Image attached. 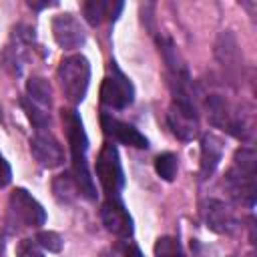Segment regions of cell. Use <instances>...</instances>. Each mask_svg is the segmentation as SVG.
<instances>
[{
	"instance_id": "obj_24",
	"label": "cell",
	"mask_w": 257,
	"mask_h": 257,
	"mask_svg": "<svg viewBox=\"0 0 257 257\" xmlns=\"http://www.w3.org/2000/svg\"><path fill=\"white\" fill-rule=\"evenodd\" d=\"M122 255H124V257H143L141 249H139L135 243H128V245H124V251H122Z\"/></svg>"
},
{
	"instance_id": "obj_26",
	"label": "cell",
	"mask_w": 257,
	"mask_h": 257,
	"mask_svg": "<svg viewBox=\"0 0 257 257\" xmlns=\"http://www.w3.org/2000/svg\"><path fill=\"white\" fill-rule=\"evenodd\" d=\"M0 251H2V245H0Z\"/></svg>"
},
{
	"instance_id": "obj_21",
	"label": "cell",
	"mask_w": 257,
	"mask_h": 257,
	"mask_svg": "<svg viewBox=\"0 0 257 257\" xmlns=\"http://www.w3.org/2000/svg\"><path fill=\"white\" fill-rule=\"evenodd\" d=\"M34 241H36L38 247L48 249V251H52V253H58V251L62 249V239H60V235L54 233V231H40Z\"/></svg>"
},
{
	"instance_id": "obj_2",
	"label": "cell",
	"mask_w": 257,
	"mask_h": 257,
	"mask_svg": "<svg viewBox=\"0 0 257 257\" xmlns=\"http://www.w3.org/2000/svg\"><path fill=\"white\" fill-rule=\"evenodd\" d=\"M255 179H257V155L251 147L237 149L233 157V165L227 171L225 187L229 195L239 201L241 205H247L249 209L255 205Z\"/></svg>"
},
{
	"instance_id": "obj_5",
	"label": "cell",
	"mask_w": 257,
	"mask_h": 257,
	"mask_svg": "<svg viewBox=\"0 0 257 257\" xmlns=\"http://www.w3.org/2000/svg\"><path fill=\"white\" fill-rule=\"evenodd\" d=\"M8 221L20 227H40L46 223V211L26 189H14L8 197Z\"/></svg>"
},
{
	"instance_id": "obj_25",
	"label": "cell",
	"mask_w": 257,
	"mask_h": 257,
	"mask_svg": "<svg viewBox=\"0 0 257 257\" xmlns=\"http://www.w3.org/2000/svg\"><path fill=\"white\" fill-rule=\"evenodd\" d=\"M54 4H56V2H34V0L28 2V6L34 8V10H42V8H48V6H54Z\"/></svg>"
},
{
	"instance_id": "obj_8",
	"label": "cell",
	"mask_w": 257,
	"mask_h": 257,
	"mask_svg": "<svg viewBox=\"0 0 257 257\" xmlns=\"http://www.w3.org/2000/svg\"><path fill=\"white\" fill-rule=\"evenodd\" d=\"M30 153L36 159V163L44 169H54L64 163V151L58 139L48 128L36 131L30 137Z\"/></svg>"
},
{
	"instance_id": "obj_12",
	"label": "cell",
	"mask_w": 257,
	"mask_h": 257,
	"mask_svg": "<svg viewBox=\"0 0 257 257\" xmlns=\"http://www.w3.org/2000/svg\"><path fill=\"white\" fill-rule=\"evenodd\" d=\"M100 124H102V131L106 135H110L114 141H118L126 147H137V149H147L149 147V139L139 128H135L133 124H128L124 120H118L116 116H112L108 112L100 114Z\"/></svg>"
},
{
	"instance_id": "obj_13",
	"label": "cell",
	"mask_w": 257,
	"mask_h": 257,
	"mask_svg": "<svg viewBox=\"0 0 257 257\" xmlns=\"http://www.w3.org/2000/svg\"><path fill=\"white\" fill-rule=\"evenodd\" d=\"M215 56L229 78L239 76V72L243 68V58H241V50L237 46V40L229 30L219 34L217 44H215Z\"/></svg>"
},
{
	"instance_id": "obj_4",
	"label": "cell",
	"mask_w": 257,
	"mask_h": 257,
	"mask_svg": "<svg viewBox=\"0 0 257 257\" xmlns=\"http://www.w3.org/2000/svg\"><path fill=\"white\" fill-rule=\"evenodd\" d=\"M62 94L70 104H80L86 96L88 82H90V64L84 54H70L64 56L56 70Z\"/></svg>"
},
{
	"instance_id": "obj_14",
	"label": "cell",
	"mask_w": 257,
	"mask_h": 257,
	"mask_svg": "<svg viewBox=\"0 0 257 257\" xmlns=\"http://www.w3.org/2000/svg\"><path fill=\"white\" fill-rule=\"evenodd\" d=\"M223 159V139L215 133H205L201 139V163L199 175L201 179H209Z\"/></svg>"
},
{
	"instance_id": "obj_7",
	"label": "cell",
	"mask_w": 257,
	"mask_h": 257,
	"mask_svg": "<svg viewBox=\"0 0 257 257\" xmlns=\"http://www.w3.org/2000/svg\"><path fill=\"white\" fill-rule=\"evenodd\" d=\"M110 64H112L110 66L112 72L100 84V102L104 106H108V108L122 110V108L133 104V100H135V86L128 80V76H124V72L114 62H110Z\"/></svg>"
},
{
	"instance_id": "obj_17",
	"label": "cell",
	"mask_w": 257,
	"mask_h": 257,
	"mask_svg": "<svg viewBox=\"0 0 257 257\" xmlns=\"http://www.w3.org/2000/svg\"><path fill=\"white\" fill-rule=\"evenodd\" d=\"M26 98L32 104H36L44 110H50V106H52V86H50V82L42 76H30L28 82H26Z\"/></svg>"
},
{
	"instance_id": "obj_1",
	"label": "cell",
	"mask_w": 257,
	"mask_h": 257,
	"mask_svg": "<svg viewBox=\"0 0 257 257\" xmlns=\"http://www.w3.org/2000/svg\"><path fill=\"white\" fill-rule=\"evenodd\" d=\"M62 122H64V133L68 139V147H70V159H72V177L76 181L78 193L82 197H86L88 201L96 199V187L94 181L90 177L88 171V137L84 133L82 120L76 112V108H62Z\"/></svg>"
},
{
	"instance_id": "obj_10",
	"label": "cell",
	"mask_w": 257,
	"mask_h": 257,
	"mask_svg": "<svg viewBox=\"0 0 257 257\" xmlns=\"http://www.w3.org/2000/svg\"><path fill=\"white\" fill-rule=\"evenodd\" d=\"M52 36L62 50H74L86 42V32L82 24L70 12L58 14L52 18Z\"/></svg>"
},
{
	"instance_id": "obj_22",
	"label": "cell",
	"mask_w": 257,
	"mask_h": 257,
	"mask_svg": "<svg viewBox=\"0 0 257 257\" xmlns=\"http://www.w3.org/2000/svg\"><path fill=\"white\" fill-rule=\"evenodd\" d=\"M16 257H44V253L40 251V247L36 245V241L32 239H22L16 247Z\"/></svg>"
},
{
	"instance_id": "obj_9",
	"label": "cell",
	"mask_w": 257,
	"mask_h": 257,
	"mask_svg": "<svg viewBox=\"0 0 257 257\" xmlns=\"http://www.w3.org/2000/svg\"><path fill=\"white\" fill-rule=\"evenodd\" d=\"M100 219H102V225L106 227V231L116 235V237H120V239H128L133 235V231H135L133 217L128 215V211L122 205L120 197H108L102 203Z\"/></svg>"
},
{
	"instance_id": "obj_18",
	"label": "cell",
	"mask_w": 257,
	"mask_h": 257,
	"mask_svg": "<svg viewBox=\"0 0 257 257\" xmlns=\"http://www.w3.org/2000/svg\"><path fill=\"white\" fill-rule=\"evenodd\" d=\"M52 193L54 197L60 201V203H72L80 193H78V187H76V181L72 177L70 171L58 175L54 181H52Z\"/></svg>"
},
{
	"instance_id": "obj_19",
	"label": "cell",
	"mask_w": 257,
	"mask_h": 257,
	"mask_svg": "<svg viewBox=\"0 0 257 257\" xmlns=\"http://www.w3.org/2000/svg\"><path fill=\"white\" fill-rule=\"evenodd\" d=\"M177 167H179V159L175 153H161L155 159V171L163 181H173L177 175Z\"/></svg>"
},
{
	"instance_id": "obj_3",
	"label": "cell",
	"mask_w": 257,
	"mask_h": 257,
	"mask_svg": "<svg viewBox=\"0 0 257 257\" xmlns=\"http://www.w3.org/2000/svg\"><path fill=\"white\" fill-rule=\"evenodd\" d=\"M173 100L167 112V122L173 135L181 141H193L199 133V112L195 104L193 86L171 88Z\"/></svg>"
},
{
	"instance_id": "obj_23",
	"label": "cell",
	"mask_w": 257,
	"mask_h": 257,
	"mask_svg": "<svg viewBox=\"0 0 257 257\" xmlns=\"http://www.w3.org/2000/svg\"><path fill=\"white\" fill-rule=\"evenodd\" d=\"M12 179V171H10V165L6 163V159L0 155V187H6Z\"/></svg>"
},
{
	"instance_id": "obj_6",
	"label": "cell",
	"mask_w": 257,
	"mask_h": 257,
	"mask_svg": "<svg viewBox=\"0 0 257 257\" xmlns=\"http://www.w3.org/2000/svg\"><path fill=\"white\" fill-rule=\"evenodd\" d=\"M94 171L104 193L108 197H118V193L124 187V173H122L118 151L112 143H104V147L100 149L94 163Z\"/></svg>"
},
{
	"instance_id": "obj_20",
	"label": "cell",
	"mask_w": 257,
	"mask_h": 257,
	"mask_svg": "<svg viewBox=\"0 0 257 257\" xmlns=\"http://www.w3.org/2000/svg\"><path fill=\"white\" fill-rule=\"evenodd\" d=\"M155 257H185V253L177 237L165 235L159 237L155 243Z\"/></svg>"
},
{
	"instance_id": "obj_16",
	"label": "cell",
	"mask_w": 257,
	"mask_h": 257,
	"mask_svg": "<svg viewBox=\"0 0 257 257\" xmlns=\"http://www.w3.org/2000/svg\"><path fill=\"white\" fill-rule=\"evenodd\" d=\"M205 108H207V116L211 120V124L227 131L229 124H231V118H233V112H235V106H231L227 102L225 96L221 94H209L207 100H205Z\"/></svg>"
},
{
	"instance_id": "obj_15",
	"label": "cell",
	"mask_w": 257,
	"mask_h": 257,
	"mask_svg": "<svg viewBox=\"0 0 257 257\" xmlns=\"http://www.w3.org/2000/svg\"><path fill=\"white\" fill-rule=\"evenodd\" d=\"M122 10V2H104V0H88L82 4V14L90 26L102 24L104 18L116 20Z\"/></svg>"
},
{
	"instance_id": "obj_11",
	"label": "cell",
	"mask_w": 257,
	"mask_h": 257,
	"mask_svg": "<svg viewBox=\"0 0 257 257\" xmlns=\"http://www.w3.org/2000/svg\"><path fill=\"white\" fill-rule=\"evenodd\" d=\"M203 217H205V225L219 235H231L239 227V221H237L233 209L219 199H209L205 203Z\"/></svg>"
}]
</instances>
